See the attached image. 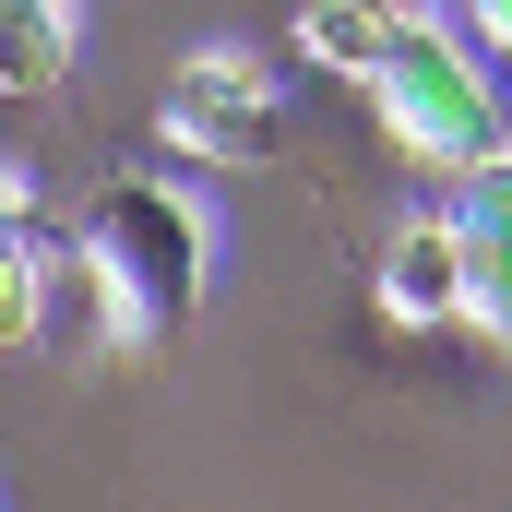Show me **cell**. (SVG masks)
Wrapping results in <instances>:
<instances>
[{"label": "cell", "instance_id": "2", "mask_svg": "<svg viewBox=\"0 0 512 512\" xmlns=\"http://www.w3.org/2000/svg\"><path fill=\"white\" fill-rule=\"evenodd\" d=\"M370 108H382L393 155H417V167H441V179H465L489 143H501V72L441 24V12H405V48L382 60V84H370Z\"/></svg>", "mask_w": 512, "mask_h": 512}, {"label": "cell", "instance_id": "4", "mask_svg": "<svg viewBox=\"0 0 512 512\" xmlns=\"http://www.w3.org/2000/svg\"><path fill=\"white\" fill-rule=\"evenodd\" d=\"M370 286H382V322H417V334H441L453 322V286H465V239H453V215H405L370 262Z\"/></svg>", "mask_w": 512, "mask_h": 512}, {"label": "cell", "instance_id": "10", "mask_svg": "<svg viewBox=\"0 0 512 512\" xmlns=\"http://www.w3.org/2000/svg\"><path fill=\"white\" fill-rule=\"evenodd\" d=\"M453 36H465V48H477V60H489V72H501V60H512V0H489V12H465V24H453Z\"/></svg>", "mask_w": 512, "mask_h": 512}, {"label": "cell", "instance_id": "1", "mask_svg": "<svg viewBox=\"0 0 512 512\" xmlns=\"http://www.w3.org/2000/svg\"><path fill=\"white\" fill-rule=\"evenodd\" d=\"M72 262L96 274L108 298V346H155L191 322L203 274H215V215L203 191H179L167 167H108L84 191V227H72Z\"/></svg>", "mask_w": 512, "mask_h": 512}, {"label": "cell", "instance_id": "6", "mask_svg": "<svg viewBox=\"0 0 512 512\" xmlns=\"http://www.w3.org/2000/svg\"><path fill=\"white\" fill-rule=\"evenodd\" d=\"M72 84V12L60 0H0V108H36Z\"/></svg>", "mask_w": 512, "mask_h": 512}, {"label": "cell", "instance_id": "9", "mask_svg": "<svg viewBox=\"0 0 512 512\" xmlns=\"http://www.w3.org/2000/svg\"><path fill=\"white\" fill-rule=\"evenodd\" d=\"M36 334H48V262L24 239V251H0V358H24Z\"/></svg>", "mask_w": 512, "mask_h": 512}, {"label": "cell", "instance_id": "5", "mask_svg": "<svg viewBox=\"0 0 512 512\" xmlns=\"http://www.w3.org/2000/svg\"><path fill=\"white\" fill-rule=\"evenodd\" d=\"M393 48H405V12H370V0H310L298 12V60L334 72V84H382Z\"/></svg>", "mask_w": 512, "mask_h": 512}, {"label": "cell", "instance_id": "11", "mask_svg": "<svg viewBox=\"0 0 512 512\" xmlns=\"http://www.w3.org/2000/svg\"><path fill=\"white\" fill-rule=\"evenodd\" d=\"M24 215H36V179L0 167V251H24Z\"/></svg>", "mask_w": 512, "mask_h": 512}, {"label": "cell", "instance_id": "3", "mask_svg": "<svg viewBox=\"0 0 512 512\" xmlns=\"http://www.w3.org/2000/svg\"><path fill=\"white\" fill-rule=\"evenodd\" d=\"M155 131L179 155H203V167H262L286 143V96H274V72H262L251 48H191L167 72V120Z\"/></svg>", "mask_w": 512, "mask_h": 512}, {"label": "cell", "instance_id": "7", "mask_svg": "<svg viewBox=\"0 0 512 512\" xmlns=\"http://www.w3.org/2000/svg\"><path fill=\"white\" fill-rule=\"evenodd\" d=\"M465 239V227H453ZM453 322H477L489 346H512V251L501 239H465V286H453Z\"/></svg>", "mask_w": 512, "mask_h": 512}, {"label": "cell", "instance_id": "8", "mask_svg": "<svg viewBox=\"0 0 512 512\" xmlns=\"http://www.w3.org/2000/svg\"><path fill=\"white\" fill-rule=\"evenodd\" d=\"M453 227H465V239H501V251H512V131L477 155V167H465V179H453Z\"/></svg>", "mask_w": 512, "mask_h": 512}]
</instances>
